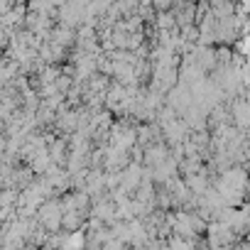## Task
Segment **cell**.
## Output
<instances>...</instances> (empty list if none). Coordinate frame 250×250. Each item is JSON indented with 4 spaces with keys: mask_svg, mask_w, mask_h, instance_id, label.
<instances>
[{
    "mask_svg": "<svg viewBox=\"0 0 250 250\" xmlns=\"http://www.w3.org/2000/svg\"><path fill=\"white\" fill-rule=\"evenodd\" d=\"M165 157H167V150H165L162 145H152V147L145 152V162H147V165H152V167L162 165V162H165Z\"/></svg>",
    "mask_w": 250,
    "mask_h": 250,
    "instance_id": "1",
    "label": "cell"
}]
</instances>
